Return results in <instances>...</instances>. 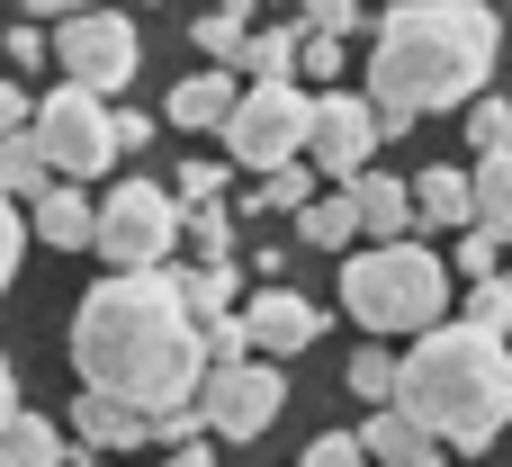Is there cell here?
<instances>
[{
  "mask_svg": "<svg viewBox=\"0 0 512 467\" xmlns=\"http://www.w3.org/2000/svg\"><path fill=\"white\" fill-rule=\"evenodd\" d=\"M72 369L81 387H108V396H135L153 414L189 405L207 387V324L189 315L180 297V270L153 261V270H117L81 297L72 315Z\"/></svg>",
  "mask_w": 512,
  "mask_h": 467,
  "instance_id": "1",
  "label": "cell"
},
{
  "mask_svg": "<svg viewBox=\"0 0 512 467\" xmlns=\"http://www.w3.org/2000/svg\"><path fill=\"white\" fill-rule=\"evenodd\" d=\"M504 54V18L486 0H405L378 18L369 36V99L387 117V135H414L441 108H468L495 81Z\"/></svg>",
  "mask_w": 512,
  "mask_h": 467,
  "instance_id": "2",
  "label": "cell"
},
{
  "mask_svg": "<svg viewBox=\"0 0 512 467\" xmlns=\"http://www.w3.org/2000/svg\"><path fill=\"white\" fill-rule=\"evenodd\" d=\"M396 405H414V414H423L450 450H468V459L495 450V432L512 423V333L477 324V315L414 333Z\"/></svg>",
  "mask_w": 512,
  "mask_h": 467,
  "instance_id": "3",
  "label": "cell"
},
{
  "mask_svg": "<svg viewBox=\"0 0 512 467\" xmlns=\"http://www.w3.org/2000/svg\"><path fill=\"white\" fill-rule=\"evenodd\" d=\"M450 279H459V261H432L414 234H396V243H369L342 261V306L360 333H432V324H450Z\"/></svg>",
  "mask_w": 512,
  "mask_h": 467,
  "instance_id": "4",
  "label": "cell"
},
{
  "mask_svg": "<svg viewBox=\"0 0 512 467\" xmlns=\"http://www.w3.org/2000/svg\"><path fill=\"white\" fill-rule=\"evenodd\" d=\"M225 153H234L243 171H279V162L315 153V90H306L297 72L252 81V90L234 99V117H225Z\"/></svg>",
  "mask_w": 512,
  "mask_h": 467,
  "instance_id": "5",
  "label": "cell"
},
{
  "mask_svg": "<svg viewBox=\"0 0 512 467\" xmlns=\"http://www.w3.org/2000/svg\"><path fill=\"white\" fill-rule=\"evenodd\" d=\"M189 234V198L180 189H162V180H117L108 198H99V261L108 270H153V261H171V243Z\"/></svg>",
  "mask_w": 512,
  "mask_h": 467,
  "instance_id": "6",
  "label": "cell"
},
{
  "mask_svg": "<svg viewBox=\"0 0 512 467\" xmlns=\"http://www.w3.org/2000/svg\"><path fill=\"white\" fill-rule=\"evenodd\" d=\"M36 135H45V153H54L63 180H99V171L126 153V126H117L108 90H90V81H72V72L36 99Z\"/></svg>",
  "mask_w": 512,
  "mask_h": 467,
  "instance_id": "7",
  "label": "cell"
},
{
  "mask_svg": "<svg viewBox=\"0 0 512 467\" xmlns=\"http://www.w3.org/2000/svg\"><path fill=\"white\" fill-rule=\"evenodd\" d=\"M288 405V369L270 351H243V360H216L207 387H198V414L216 423V441H261Z\"/></svg>",
  "mask_w": 512,
  "mask_h": 467,
  "instance_id": "8",
  "label": "cell"
},
{
  "mask_svg": "<svg viewBox=\"0 0 512 467\" xmlns=\"http://www.w3.org/2000/svg\"><path fill=\"white\" fill-rule=\"evenodd\" d=\"M54 63L72 72V81H90V90H135V63H144V45H135V27L117 18V9H72L63 18V36H54Z\"/></svg>",
  "mask_w": 512,
  "mask_h": 467,
  "instance_id": "9",
  "label": "cell"
},
{
  "mask_svg": "<svg viewBox=\"0 0 512 467\" xmlns=\"http://www.w3.org/2000/svg\"><path fill=\"white\" fill-rule=\"evenodd\" d=\"M378 144H387L378 99H351L342 81L315 90V162H324V180H360V171L378 162Z\"/></svg>",
  "mask_w": 512,
  "mask_h": 467,
  "instance_id": "10",
  "label": "cell"
},
{
  "mask_svg": "<svg viewBox=\"0 0 512 467\" xmlns=\"http://www.w3.org/2000/svg\"><path fill=\"white\" fill-rule=\"evenodd\" d=\"M243 315H252V351H270V360H288V351H315V333H324V315L288 288V279H261L252 297H243Z\"/></svg>",
  "mask_w": 512,
  "mask_h": 467,
  "instance_id": "11",
  "label": "cell"
},
{
  "mask_svg": "<svg viewBox=\"0 0 512 467\" xmlns=\"http://www.w3.org/2000/svg\"><path fill=\"white\" fill-rule=\"evenodd\" d=\"M63 423L81 432V450H144V441H153V405L108 396V387H81V405H72Z\"/></svg>",
  "mask_w": 512,
  "mask_h": 467,
  "instance_id": "12",
  "label": "cell"
},
{
  "mask_svg": "<svg viewBox=\"0 0 512 467\" xmlns=\"http://www.w3.org/2000/svg\"><path fill=\"white\" fill-rule=\"evenodd\" d=\"M234 72H243V63H207V72H189V81L162 99V117H171L180 135H225V117H234V99H243Z\"/></svg>",
  "mask_w": 512,
  "mask_h": 467,
  "instance_id": "13",
  "label": "cell"
},
{
  "mask_svg": "<svg viewBox=\"0 0 512 467\" xmlns=\"http://www.w3.org/2000/svg\"><path fill=\"white\" fill-rule=\"evenodd\" d=\"M360 432H369V459H387V467H432V450H450L414 405H369Z\"/></svg>",
  "mask_w": 512,
  "mask_h": 467,
  "instance_id": "14",
  "label": "cell"
},
{
  "mask_svg": "<svg viewBox=\"0 0 512 467\" xmlns=\"http://www.w3.org/2000/svg\"><path fill=\"white\" fill-rule=\"evenodd\" d=\"M351 198H360V225H369V243H396V234H414L423 225V207H414V180H396V171H360L351 180Z\"/></svg>",
  "mask_w": 512,
  "mask_h": 467,
  "instance_id": "15",
  "label": "cell"
},
{
  "mask_svg": "<svg viewBox=\"0 0 512 467\" xmlns=\"http://www.w3.org/2000/svg\"><path fill=\"white\" fill-rule=\"evenodd\" d=\"M36 234H45L54 252H90V243H99V198H81V180H54V189L36 198Z\"/></svg>",
  "mask_w": 512,
  "mask_h": 467,
  "instance_id": "16",
  "label": "cell"
},
{
  "mask_svg": "<svg viewBox=\"0 0 512 467\" xmlns=\"http://www.w3.org/2000/svg\"><path fill=\"white\" fill-rule=\"evenodd\" d=\"M414 207H423V234L477 225V171H450V162H432V171L414 180Z\"/></svg>",
  "mask_w": 512,
  "mask_h": 467,
  "instance_id": "17",
  "label": "cell"
},
{
  "mask_svg": "<svg viewBox=\"0 0 512 467\" xmlns=\"http://www.w3.org/2000/svg\"><path fill=\"white\" fill-rule=\"evenodd\" d=\"M297 234H306L315 252H351V234H369V225H360V198H351V180L315 189V198H306V216H297Z\"/></svg>",
  "mask_w": 512,
  "mask_h": 467,
  "instance_id": "18",
  "label": "cell"
},
{
  "mask_svg": "<svg viewBox=\"0 0 512 467\" xmlns=\"http://www.w3.org/2000/svg\"><path fill=\"white\" fill-rule=\"evenodd\" d=\"M54 180H63V171H54V153H45V135H36V126L0 135V189H18V198L36 207V198H45Z\"/></svg>",
  "mask_w": 512,
  "mask_h": 467,
  "instance_id": "19",
  "label": "cell"
},
{
  "mask_svg": "<svg viewBox=\"0 0 512 467\" xmlns=\"http://www.w3.org/2000/svg\"><path fill=\"white\" fill-rule=\"evenodd\" d=\"M180 297H189V315H198V324H207V315H225V306H243V270H234V252H225V261H207V252H198V261L180 270Z\"/></svg>",
  "mask_w": 512,
  "mask_h": 467,
  "instance_id": "20",
  "label": "cell"
},
{
  "mask_svg": "<svg viewBox=\"0 0 512 467\" xmlns=\"http://www.w3.org/2000/svg\"><path fill=\"white\" fill-rule=\"evenodd\" d=\"M234 63H243L252 81H279V72H297V63H306V18H297V27H252V45H243ZM297 81H306V72H297Z\"/></svg>",
  "mask_w": 512,
  "mask_h": 467,
  "instance_id": "21",
  "label": "cell"
},
{
  "mask_svg": "<svg viewBox=\"0 0 512 467\" xmlns=\"http://www.w3.org/2000/svg\"><path fill=\"white\" fill-rule=\"evenodd\" d=\"M252 9H261V0H216V9L189 27V45H198L207 63H234V54L252 45Z\"/></svg>",
  "mask_w": 512,
  "mask_h": 467,
  "instance_id": "22",
  "label": "cell"
},
{
  "mask_svg": "<svg viewBox=\"0 0 512 467\" xmlns=\"http://www.w3.org/2000/svg\"><path fill=\"white\" fill-rule=\"evenodd\" d=\"M0 459H9V467H54V459H63V432H54L45 414H27V405H18V414H9V432H0Z\"/></svg>",
  "mask_w": 512,
  "mask_h": 467,
  "instance_id": "23",
  "label": "cell"
},
{
  "mask_svg": "<svg viewBox=\"0 0 512 467\" xmlns=\"http://www.w3.org/2000/svg\"><path fill=\"white\" fill-rule=\"evenodd\" d=\"M477 225H495L512 243V144L504 153H477Z\"/></svg>",
  "mask_w": 512,
  "mask_h": 467,
  "instance_id": "24",
  "label": "cell"
},
{
  "mask_svg": "<svg viewBox=\"0 0 512 467\" xmlns=\"http://www.w3.org/2000/svg\"><path fill=\"white\" fill-rule=\"evenodd\" d=\"M396 387H405V360L396 351H351V396L360 405H396Z\"/></svg>",
  "mask_w": 512,
  "mask_h": 467,
  "instance_id": "25",
  "label": "cell"
},
{
  "mask_svg": "<svg viewBox=\"0 0 512 467\" xmlns=\"http://www.w3.org/2000/svg\"><path fill=\"white\" fill-rule=\"evenodd\" d=\"M468 144H477V153H504L512 144V99L504 90H495V99H486V90L468 99Z\"/></svg>",
  "mask_w": 512,
  "mask_h": 467,
  "instance_id": "26",
  "label": "cell"
},
{
  "mask_svg": "<svg viewBox=\"0 0 512 467\" xmlns=\"http://www.w3.org/2000/svg\"><path fill=\"white\" fill-rule=\"evenodd\" d=\"M297 72L333 90V81L351 72V45H342V27H306V63H297Z\"/></svg>",
  "mask_w": 512,
  "mask_h": 467,
  "instance_id": "27",
  "label": "cell"
},
{
  "mask_svg": "<svg viewBox=\"0 0 512 467\" xmlns=\"http://www.w3.org/2000/svg\"><path fill=\"white\" fill-rule=\"evenodd\" d=\"M27 198L18 189H0V288L18 279V261H27V234H36V216H18Z\"/></svg>",
  "mask_w": 512,
  "mask_h": 467,
  "instance_id": "28",
  "label": "cell"
},
{
  "mask_svg": "<svg viewBox=\"0 0 512 467\" xmlns=\"http://www.w3.org/2000/svg\"><path fill=\"white\" fill-rule=\"evenodd\" d=\"M468 315H477V324H495V333H512V279H504V270L468 279Z\"/></svg>",
  "mask_w": 512,
  "mask_h": 467,
  "instance_id": "29",
  "label": "cell"
},
{
  "mask_svg": "<svg viewBox=\"0 0 512 467\" xmlns=\"http://www.w3.org/2000/svg\"><path fill=\"white\" fill-rule=\"evenodd\" d=\"M189 243H198L207 261H225V252H234V216H225L216 198H198V207H189Z\"/></svg>",
  "mask_w": 512,
  "mask_h": 467,
  "instance_id": "30",
  "label": "cell"
},
{
  "mask_svg": "<svg viewBox=\"0 0 512 467\" xmlns=\"http://www.w3.org/2000/svg\"><path fill=\"white\" fill-rule=\"evenodd\" d=\"M495 252H504V234H495V225H459V252H450V261H459V279H486V270H495Z\"/></svg>",
  "mask_w": 512,
  "mask_h": 467,
  "instance_id": "31",
  "label": "cell"
},
{
  "mask_svg": "<svg viewBox=\"0 0 512 467\" xmlns=\"http://www.w3.org/2000/svg\"><path fill=\"white\" fill-rule=\"evenodd\" d=\"M171 189H180L189 207H198V198H225V162H207V153H198V162H180V180H171Z\"/></svg>",
  "mask_w": 512,
  "mask_h": 467,
  "instance_id": "32",
  "label": "cell"
},
{
  "mask_svg": "<svg viewBox=\"0 0 512 467\" xmlns=\"http://www.w3.org/2000/svg\"><path fill=\"white\" fill-rule=\"evenodd\" d=\"M351 459H369V432H324L306 450V467H351Z\"/></svg>",
  "mask_w": 512,
  "mask_h": 467,
  "instance_id": "33",
  "label": "cell"
},
{
  "mask_svg": "<svg viewBox=\"0 0 512 467\" xmlns=\"http://www.w3.org/2000/svg\"><path fill=\"white\" fill-rule=\"evenodd\" d=\"M297 9H306V27H342V36L360 27V0H297Z\"/></svg>",
  "mask_w": 512,
  "mask_h": 467,
  "instance_id": "34",
  "label": "cell"
},
{
  "mask_svg": "<svg viewBox=\"0 0 512 467\" xmlns=\"http://www.w3.org/2000/svg\"><path fill=\"white\" fill-rule=\"evenodd\" d=\"M18 126H36V99L18 81H0V135H18Z\"/></svg>",
  "mask_w": 512,
  "mask_h": 467,
  "instance_id": "35",
  "label": "cell"
},
{
  "mask_svg": "<svg viewBox=\"0 0 512 467\" xmlns=\"http://www.w3.org/2000/svg\"><path fill=\"white\" fill-rule=\"evenodd\" d=\"M0 54H9V63H45V36H36V27H9Z\"/></svg>",
  "mask_w": 512,
  "mask_h": 467,
  "instance_id": "36",
  "label": "cell"
},
{
  "mask_svg": "<svg viewBox=\"0 0 512 467\" xmlns=\"http://www.w3.org/2000/svg\"><path fill=\"white\" fill-rule=\"evenodd\" d=\"M72 9H99V0H27V18H72Z\"/></svg>",
  "mask_w": 512,
  "mask_h": 467,
  "instance_id": "37",
  "label": "cell"
},
{
  "mask_svg": "<svg viewBox=\"0 0 512 467\" xmlns=\"http://www.w3.org/2000/svg\"><path fill=\"white\" fill-rule=\"evenodd\" d=\"M9 414H18V369L0 360V432H9Z\"/></svg>",
  "mask_w": 512,
  "mask_h": 467,
  "instance_id": "38",
  "label": "cell"
}]
</instances>
